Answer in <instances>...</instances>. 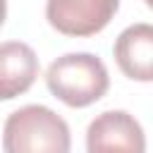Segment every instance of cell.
I'll list each match as a JSON object with an SVG mask.
<instances>
[{
    "label": "cell",
    "instance_id": "8",
    "mask_svg": "<svg viewBox=\"0 0 153 153\" xmlns=\"http://www.w3.org/2000/svg\"><path fill=\"white\" fill-rule=\"evenodd\" d=\"M146 2H148V5H151V0H146Z\"/></svg>",
    "mask_w": 153,
    "mask_h": 153
},
{
    "label": "cell",
    "instance_id": "3",
    "mask_svg": "<svg viewBox=\"0 0 153 153\" xmlns=\"http://www.w3.org/2000/svg\"><path fill=\"white\" fill-rule=\"evenodd\" d=\"M120 0H48L45 19L65 36H93L115 17Z\"/></svg>",
    "mask_w": 153,
    "mask_h": 153
},
{
    "label": "cell",
    "instance_id": "5",
    "mask_svg": "<svg viewBox=\"0 0 153 153\" xmlns=\"http://www.w3.org/2000/svg\"><path fill=\"white\" fill-rule=\"evenodd\" d=\"M115 60L124 76L134 81L153 79V26L146 22L127 26L115 41Z\"/></svg>",
    "mask_w": 153,
    "mask_h": 153
},
{
    "label": "cell",
    "instance_id": "4",
    "mask_svg": "<svg viewBox=\"0 0 153 153\" xmlns=\"http://www.w3.org/2000/svg\"><path fill=\"white\" fill-rule=\"evenodd\" d=\"M86 148L88 153L103 151H146V136L141 124L124 110H108L100 112L86 131Z\"/></svg>",
    "mask_w": 153,
    "mask_h": 153
},
{
    "label": "cell",
    "instance_id": "1",
    "mask_svg": "<svg viewBox=\"0 0 153 153\" xmlns=\"http://www.w3.org/2000/svg\"><path fill=\"white\" fill-rule=\"evenodd\" d=\"M2 148L7 153H67L69 127L45 105H24L5 120Z\"/></svg>",
    "mask_w": 153,
    "mask_h": 153
},
{
    "label": "cell",
    "instance_id": "6",
    "mask_svg": "<svg viewBox=\"0 0 153 153\" xmlns=\"http://www.w3.org/2000/svg\"><path fill=\"white\" fill-rule=\"evenodd\" d=\"M38 76V57L22 41L0 43V100L26 93Z\"/></svg>",
    "mask_w": 153,
    "mask_h": 153
},
{
    "label": "cell",
    "instance_id": "2",
    "mask_svg": "<svg viewBox=\"0 0 153 153\" xmlns=\"http://www.w3.org/2000/svg\"><path fill=\"white\" fill-rule=\"evenodd\" d=\"M45 84L55 98L69 108H86L100 100L110 86L108 67L98 55L91 53H67L50 62L45 72Z\"/></svg>",
    "mask_w": 153,
    "mask_h": 153
},
{
    "label": "cell",
    "instance_id": "7",
    "mask_svg": "<svg viewBox=\"0 0 153 153\" xmlns=\"http://www.w3.org/2000/svg\"><path fill=\"white\" fill-rule=\"evenodd\" d=\"M5 14H7V0H0V26L5 22Z\"/></svg>",
    "mask_w": 153,
    "mask_h": 153
}]
</instances>
